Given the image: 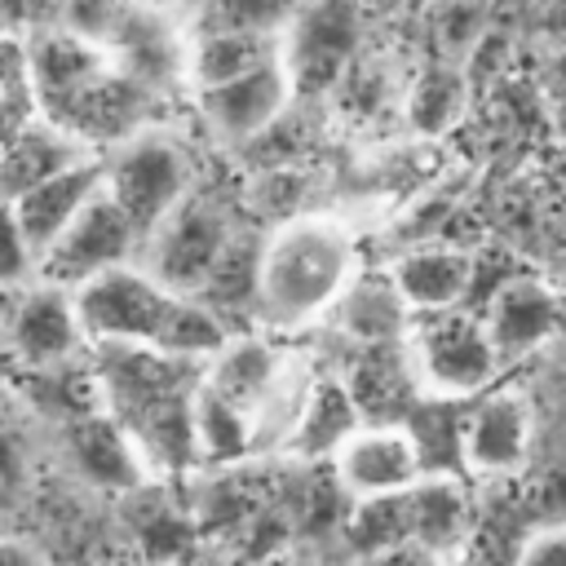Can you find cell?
I'll return each instance as SVG.
<instances>
[{
  "instance_id": "44dd1931",
  "label": "cell",
  "mask_w": 566,
  "mask_h": 566,
  "mask_svg": "<svg viewBox=\"0 0 566 566\" xmlns=\"http://www.w3.org/2000/svg\"><path fill=\"white\" fill-rule=\"evenodd\" d=\"M358 420H363V411L354 407L345 380H310V389L301 398V411H296L292 433H287L283 447L292 455H305V460H318V455L327 460Z\"/></svg>"
},
{
  "instance_id": "d590c367",
  "label": "cell",
  "mask_w": 566,
  "mask_h": 566,
  "mask_svg": "<svg viewBox=\"0 0 566 566\" xmlns=\"http://www.w3.org/2000/svg\"><path fill=\"white\" fill-rule=\"evenodd\" d=\"M562 93H566V71H562Z\"/></svg>"
},
{
  "instance_id": "6da1fadb",
  "label": "cell",
  "mask_w": 566,
  "mask_h": 566,
  "mask_svg": "<svg viewBox=\"0 0 566 566\" xmlns=\"http://www.w3.org/2000/svg\"><path fill=\"white\" fill-rule=\"evenodd\" d=\"M71 296L88 345H142L203 363L230 336L217 310H208L199 296L172 292L142 261L111 265L88 283H80Z\"/></svg>"
},
{
  "instance_id": "ac0fdd59",
  "label": "cell",
  "mask_w": 566,
  "mask_h": 566,
  "mask_svg": "<svg viewBox=\"0 0 566 566\" xmlns=\"http://www.w3.org/2000/svg\"><path fill=\"white\" fill-rule=\"evenodd\" d=\"M411 385H416L411 358H407V349H394L389 340L358 345V358L345 371V389H349L354 407L363 411V420H394L402 411Z\"/></svg>"
},
{
  "instance_id": "836d02e7",
  "label": "cell",
  "mask_w": 566,
  "mask_h": 566,
  "mask_svg": "<svg viewBox=\"0 0 566 566\" xmlns=\"http://www.w3.org/2000/svg\"><path fill=\"white\" fill-rule=\"evenodd\" d=\"M13 292H18V287H0V345H4V327H9V310H13Z\"/></svg>"
},
{
  "instance_id": "5b68a950",
  "label": "cell",
  "mask_w": 566,
  "mask_h": 566,
  "mask_svg": "<svg viewBox=\"0 0 566 566\" xmlns=\"http://www.w3.org/2000/svg\"><path fill=\"white\" fill-rule=\"evenodd\" d=\"M407 358H411L416 385L447 394V398L478 394L495 376V363H500L486 323L473 314H460L455 305L420 314L407 340Z\"/></svg>"
},
{
  "instance_id": "2e32d148",
  "label": "cell",
  "mask_w": 566,
  "mask_h": 566,
  "mask_svg": "<svg viewBox=\"0 0 566 566\" xmlns=\"http://www.w3.org/2000/svg\"><path fill=\"white\" fill-rule=\"evenodd\" d=\"M389 274L398 283L407 310L429 314V310L460 305V296L469 292V279H473V261L460 248H411L394 261Z\"/></svg>"
},
{
  "instance_id": "4316f807",
  "label": "cell",
  "mask_w": 566,
  "mask_h": 566,
  "mask_svg": "<svg viewBox=\"0 0 566 566\" xmlns=\"http://www.w3.org/2000/svg\"><path fill=\"white\" fill-rule=\"evenodd\" d=\"M31 486V442L27 429L0 407V513L13 509Z\"/></svg>"
},
{
  "instance_id": "30bf717a",
  "label": "cell",
  "mask_w": 566,
  "mask_h": 566,
  "mask_svg": "<svg viewBox=\"0 0 566 566\" xmlns=\"http://www.w3.org/2000/svg\"><path fill=\"white\" fill-rule=\"evenodd\" d=\"M292 97H296V84H292L283 57H279V62H265L248 75L199 88V111H203V124L212 128V137L256 142L283 119Z\"/></svg>"
},
{
  "instance_id": "cb8c5ba5",
  "label": "cell",
  "mask_w": 566,
  "mask_h": 566,
  "mask_svg": "<svg viewBox=\"0 0 566 566\" xmlns=\"http://www.w3.org/2000/svg\"><path fill=\"white\" fill-rule=\"evenodd\" d=\"M345 544L358 557H389L411 548V517H407V491L389 495H354L345 513Z\"/></svg>"
},
{
  "instance_id": "7c38bea8",
  "label": "cell",
  "mask_w": 566,
  "mask_h": 566,
  "mask_svg": "<svg viewBox=\"0 0 566 566\" xmlns=\"http://www.w3.org/2000/svg\"><path fill=\"white\" fill-rule=\"evenodd\" d=\"M62 455L71 464V473L97 491H111V495H133L142 491L155 469L150 460L142 455L137 438L102 407V411H88V416H75L62 433Z\"/></svg>"
},
{
  "instance_id": "8fae6325",
  "label": "cell",
  "mask_w": 566,
  "mask_h": 566,
  "mask_svg": "<svg viewBox=\"0 0 566 566\" xmlns=\"http://www.w3.org/2000/svg\"><path fill=\"white\" fill-rule=\"evenodd\" d=\"M358 44L354 0H305L292 27L283 31V66L296 93L327 88Z\"/></svg>"
},
{
  "instance_id": "4dcf8cb0",
  "label": "cell",
  "mask_w": 566,
  "mask_h": 566,
  "mask_svg": "<svg viewBox=\"0 0 566 566\" xmlns=\"http://www.w3.org/2000/svg\"><path fill=\"white\" fill-rule=\"evenodd\" d=\"M522 562H566V526H548L522 544Z\"/></svg>"
},
{
  "instance_id": "8992f818",
  "label": "cell",
  "mask_w": 566,
  "mask_h": 566,
  "mask_svg": "<svg viewBox=\"0 0 566 566\" xmlns=\"http://www.w3.org/2000/svg\"><path fill=\"white\" fill-rule=\"evenodd\" d=\"M230 239H234V226H230L226 208H217V199L190 190V195L142 239L137 261H142L159 283H168L172 292L195 296V292L203 287V279L212 274V265L221 261V252L230 248Z\"/></svg>"
},
{
  "instance_id": "ffe728a7",
  "label": "cell",
  "mask_w": 566,
  "mask_h": 566,
  "mask_svg": "<svg viewBox=\"0 0 566 566\" xmlns=\"http://www.w3.org/2000/svg\"><path fill=\"white\" fill-rule=\"evenodd\" d=\"M482 323L495 340V354H522L557 332V301L531 279H509Z\"/></svg>"
},
{
  "instance_id": "603a6c76",
  "label": "cell",
  "mask_w": 566,
  "mask_h": 566,
  "mask_svg": "<svg viewBox=\"0 0 566 566\" xmlns=\"http://www.w3.org/2000/svg\"><path fill=\"white\" fill-rule=\"evenodd\" d=\"M283 57V35H256V31H195L190 44V80L195 88L248 75L265 62Z\"/></svg>"
},
{
  "instance_id": "f546056e",
  "label": "cell",
  "mask_w": 566,
  "mask_h": 566,
  "mask_svg": "<svg viewBox=\"0 0 566 566\" xmlns=\"http://www.w3.org/2000/svg\"><path fill=\"white\" fill-rule=\"evenodd\" d=\"M455 102H460L455 80L429 75V80L420 84V93H416V106H411V111H416V124H420V128H442V124H451Z\"/></svg>"
},
{
  "instance_id": "e575fe53",
  "label": "cell",
  "mask_w": 566,
  "mask_h": 566,
  "mask_svg": "<svg viewBox=\"0 0 566 566\" xmlns=\"http://www.w3.org/2000/svg\"><path fill=\"white\" fill-rule=\"evenodd\" d=\"M142 9H172V4H181V0H137Z\"/></svg>"
},
{
  "instance_id": "4fadbf2b",
  "label": "cell",
  "mask_w": 566,
  "mask_h": 566,
  "mask_svg": "<svg viewBox=\"0 0 566 566\" xmlns=\"http://www.w3.org/2000/svg\"><path fill=\"white\" fill-rule=\"evenodd\" d=\"M102 186H106V159L93 150V155H84V159L57 168L53 177L35 181L31 190H22V195L13 199V208H18V217H22V230H27L31 243H35V256L53 243V234H57Z\"/></svg>"
},
{
  "instance_id": "d6a6232c",
  "label": "cell",
  "mask_w": 566,
  "mask_h": 566,
  "mask_svg": "<svg viewBox=\"0 0 566 566\" xmlns=\"http://www.w3.org/2000/svg\"><path fill=\"white\" fill-rule=\"evenodd\" d=\"M0 562H44V548L27 535H9L0 531Z\"/></svg>"
},
{
  "instance_id": "8d00e7d4",
  "label": "cell",
  "mask_w": 566,
  "mask_h": 566,
  "mask_svg": "<svg viewBox=\"0 0 566 566\" xmlns=\"http://www.w3.org/2000/svg\"><path fill=\"white\" fill-rule=\"evenodd\" d=\"M181 4H190V9H195V4H199V0H181Z\"/></svg>"
},
{
  "instance_id": "7a4b0ae2",
  "label": "cell",
  "mask_w": 566,
  "mask_h": 566,
  "mask_svg": "<svg viewBox=\"0 0 566 566\" xmlns=\"http://www.w3.org/2000/svg\"><path fill=\"white\" fill-rule=\"evenodd\" d=\"M195 363L142 345H97V394L102 407L137 438L155 473H177L195 460V385L186 380Z\"/></svg>"
},
{
  "instance_id": "9c48e42d",
  "label": "cell",
  "mask_w": 566,
  "mask_h": 566,
  "mask_svg": "<svg viewBox=\"0 0 566 566\" xmlns=\"http://www.w3.org/2000/svg\"><path fill=\"white\" fill-rule=\"evenodd\" d=\"M327 460H332V482L349 500L407 491L424 473L420 438L398 420H358Z\"/></svg>"
},
{
  "instance_id": "9a60e30c",
  "label": "cell",
  "mask_w": 566,
  "mask_h": 566,
  "mask_svg": "<svg viewBox=\"0 0 566 566\" xmlns=\"http://www.w3.org/2000/svg\"><path fill=\"white\" fill-rule=\"evenodd\" d=\"M93 155V146H84L71 128H62L57 119L40 115V119H22L4 142H0V195L18 199L22 190H31L35 181L53 177L57 168L75 164Z\"/></svg>"
},
{
  "instance_id": "d6986e66",
  "label": "cell",
  "mask_w": 566,
  "mask_h": 566,
  "mask_svg": "<svg viewBox=\"0 0 566 566\" xmlns=\"http://www.w3.org/2000/svg\"><path fill=\"white\" fill-rule=\"evenodd\" d=\"M195 460L203 464H239L252 451H261V433L248 407L230 402L226 394H217L212 385H195Z\"/></svg>"
},
{
  "instance_id": "7402d4cb",
  "label": "cell",
  "mask_w": 566,
  "mask_h": 566,
  "mask_svg": "<svg viewBox=\"0 0 566 566\" xmlns=\"http://www.w3.org/2000/svg\"><path fill=\"white\" fill-rule=\"evenodd\" d=\"M407 517H411V548L420 553H447L464 539L469 526V500L455 478H416L407 486Z\"/></svg>"
},
{
  "instance_id": "83f0119b",
  "label": "cell",
  "mask_w": 566,
  "mask_h": 566,
  "mask_svg": "<svg viewBox=\"0 0 566 566\" xmlns=\"http://www.w3.org/2000/svg\"><path fill=\"white\" fill-rule=\"evenodd\" d=\"M35 243L22 230V217L13 199L0 195V287H22L35 279Z\"/></svg>"
},
{
  "instance_id": "3957f363",
  "label": "cell",
  "mask_w": 566,
  "mask_h": 566,
  "mask_svg": "<svg viewBox=\"0 0 566 566\" xmlns=\"http://www.w3.org/2000/svg\"><path fill=\"white\" fill-rule=\"evenodd\" d=\"M354 274L358 248L345 221L318 212L287 217L261 243L252 314L274 332H296L332 314Z\"/></svg>"
},
{
  "instance_id": "f1b7e54d",
  "label": "cell",
  "mask_w": 566,
  "mask_h": 566,
  "mask_svg": "<svg viewBox=\"0 0 566 566\" xmlns=\"http://www.w3.org/2000/svg\"><path fill=\"white\" fill-rule=\"evenodd\" d=\"M66 9H71V0H0V22L13 27V31L35 35V31L62 27Z\"/></svg>"
},
{
  "instance_id": "1f68e13d",
  "label": "cell",
  "mask_w": 566,
  "mask_h": 566,
  "mask_svg": "<svg viewBox=\"0 0 566 566\" xmlns=\"http://www.w3.org/2000/svg\"><path fill=\"white\" fill-rule=\"evenodd\" d=\"M539 226H544L548 239L566 243V186H553V190L544 195V203H539Z\"/></svg>"
},
{
  "instance_id": "e0dca14e",
  "label": "cell",
  "mask_w": 566,
  "mask_h": 566,
  "mask_svg": "<svg viewBox=\"0 0 566 566\" xmlns=\"http://www.w3.org/2000/svg\"><path fill=\"white\" fill-rule=\"evenodd\" d=\"M340 332L354 345H376V340H398L407 332V301L394 283V274H354L332 305Z\"/></svg>"
},
{
  "instance_id": "5bb4252c",
  "label": "cell",
  "mask_w": 566,
  "mask_h": 566,
  "mask_svg": "<svg viewBox=\"0 0 566 566\" xmlns=\"http://www.w3.org/2000/svg\"><path fill=\"white\" fill-rule=\"evenodd\" d=\"M531 442V411L517 394H486L460 424V451L478 473H513Z\"/></svg>"
},
{
  "instance_id": "d4e9b609",
  "label": "cell",
  "mask_w": 566,
  "mask_h": 566,
  "mask_svg": "<svg viewBox=\"0 0 566 566\" xmlns=\"http://www.w3.org/2000/svg\"><path fill=\"white\" fill-rule=\"evenodd\" d=\"M256 265H261V243H248V239H230V248L221 252V261L212 265V274L203 279V287L195 292L208 310H217L221 318L248 310L252 314V301H256Z\"/></svg>"
},
{
  "instance_id": "484cf974",
  "label": "cell",
  "mask_w": 566,
  "mask_h": 566,
  "mask_svg": "<svg viewBox=\"0 0 566 566\" xmlns=\"http://www.w3.org/2000/svg\"><path fill=\"white\" fill-rule=\"evenodd\" d=\"M305 0H199L195 31H256L283 35Z\"/></svg>"
},
{
  "instance_id": "277c9868",
  "label": "cell",
  "mask_w": 566,
  "mask_h": 566,
  "mask_svg": "<svg viewBox=\"0 0 566 566\" xmlns=\"http://www.w3.org/2000/svg\"><path fill=\"white\" fill-rule=\"evenodd\" d=\"M102 159H106V195L128 212L142 239L195 190L190 150L172 133L137 128L119 137Z\"/></svg>"
},
{
  "instance_id": "ba28073f",
  "label": "cell",
  "mask_w": 566,
  "mask_h": 566,
  "mask_svg": "<svg viewBox=\"0 0 566 566\" xmlns=\"http://www.w3.org/2000/svg\"><path fill=\"white\" fill-rule=\"evenodd\" d=\"M88 345L80 314H75V296L49 279H31L13 292V310H9V327H4V354L18 358L31 371H53L66 367L80 349Z\"/></svg>"
},
{
  "instance_id": "52a82bcc",
  "label": "cell",
  "mask_w": 566,
  "mask_h": 566,
  "mask_svg": "<svg viewBox=\"0 0 566 566\" xmlns=\"http://www.w3.org/2000/svg\"><path fill=\"white\" fill-rule=\"evenodd\" d=\"M142 252V234L128 221V212L106 195V186L53 234V243L40 252L35 261V279H49L66 292H75L80 283H88L93 274L137 261Z\"/></svg>"
}]
</instances>
